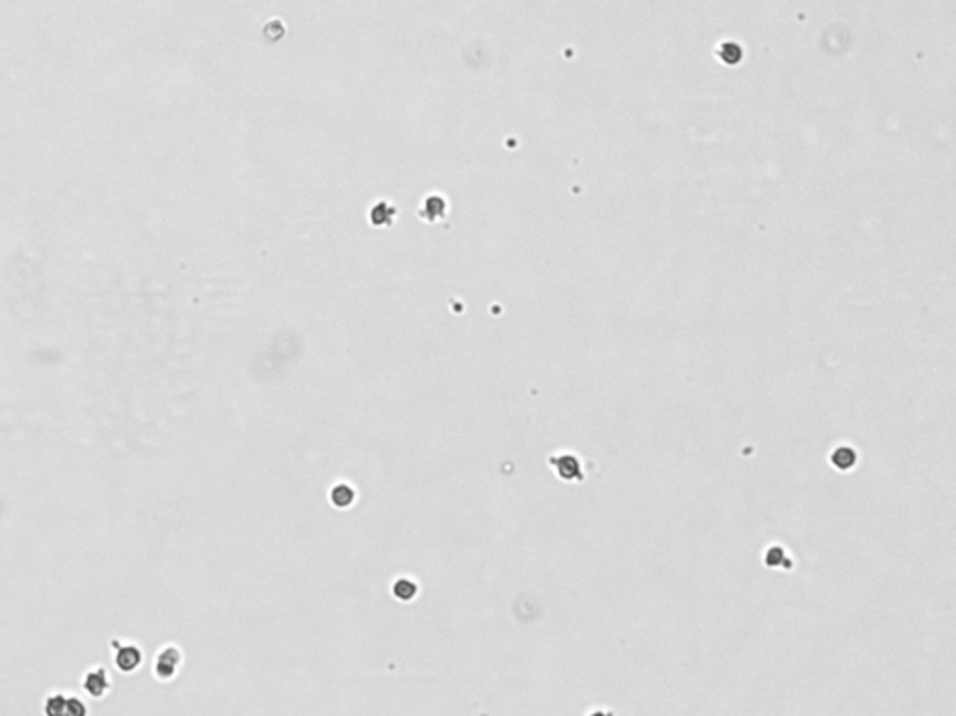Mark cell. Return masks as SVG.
<instances>
[{"label": "cell", "instance_id": "obj_6", "mask_svg": "<svg viewBox=\"0 0 956 716\" xmlns=\"http://www.w3.org/2000/svg\"><path fill=\"white\" fill-rule=\"evenodd\" d=\"M856 463V453H853L850 448H841V450L835 451L833 456V465L838 466V468H848V466H853Z\"/></svg>", "mask_w": 956, "mask_h": 716}, {"label": "cell", "instance_id": "obj_4", "mask_svg": "<svg viewBox=\"0 0 956 716\" xmlns=\"http://www.w3.org/2000/svg\"><path fill=\"white\" fill-rule=\"evenodd\" d=\"M353 500H355V491H353L351 487L344 485V483H342V485H336L335 489H333V493H331V502H333L336 507H341V510H345L348 505L353 504Z\"/></svg>", "mask_w": 956, "mask_h": 716}, {"label": "cell", "instance_id": "obj_7", "mask_svg": "<svg viewBox=\"0 0 956 716\" xmlns=\"http://www.w3.org/2000/svg\"><path fill=\"white\" fill-rule=\"evenodd\" d=\"M66 712H68V715L83 716L88 712V707L84 705V702L83 700H79V697H68V700H66Z\"/></svg>", "mask_w": 956, "mask_h": 716}, {"label": "cell", "instance_id": "obj_1", "mask_svg": "<svg viewBox=\"0 0 956 716\" xmlns=\"http://www.w3.org/2000/svg\"><path fill=\"white\" fill-rule=\"evenodd\" d=\"M113 648H114V664L118 668L120 672L123 673H133L137 672L140 664H142V651L138 648L137 643L128 642V640H113Z\"/></svg>", "mask_w": 956, "mask_h": 716}, {"label": "cell", "instance_id": "obj_5", "mask_svg": "<svg viewBox=\"0 0 956 716\" xmlns=\"http://www.w3.org/2000/svg\"><path fill=\"white\" fill-rule=\"evenodd\" d=\"M66 700H68V697H64L62 694H53V696H49L45 700L43 711L51 716L62 715V712H66Z\"/></svg>", "mask_w": 956, "mask_h": 716}, {"label": "cell", "instance_id": "obj_2", "mask_svg": "<svg viewBox=\"0 0 956 716\" xmlns=\"http://www.w3.org/2000/svg\"><path fill=\"white\" fill-rule=\"evenodd\" d=\"M180 663H182V653L178 649L174 648V646H168V648L161 649L155 658V675L159 679H170V677L176 675V670H178Z\"/></svg>", "mask_w": 956, "mask_h": 716}, {"label": "cell", "instance_id": "obj_3", "mask_svg": "<svg viewBox=\"0 0 956 716\" xmlns=\"http://www.w3.org/2000/svg\"><path fill=\"white\" fill-rule=\"evenodd\" d=\"M84 690L88 692L90 696L94 697V700H99V697H103L110 688V677L107 673L105 668H94V670H88L86 675H84L83 681Z\"/></svg>", "mask_w": 956, "mask_h": 716}]
</instances>
